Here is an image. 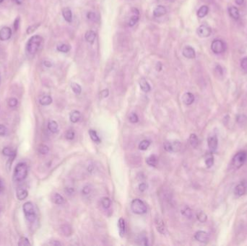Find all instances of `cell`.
<instances>
[{
	"label": "cell",
	"instance_id": "obj_55",
	"mask_svg": "<svg viewBox=\"0 0 247 246\" xmlns=\"http://www.w3.org/2000/svg\"><path fill=\"white\" fill-rule=\"evenodd\" d=\"M65 191H66L67 194H68V195H71V194L74 193V189L72 188H67L65 189Z\"/></svg>",
	"mask_w": 247,
	"mask_h": 246
},
{
	"label": "cell",
	"instance_id": "obj_35",
	"mask_svg": "<svg viewBox=\"0 0 247 246\" xmlns=\"http://www.w3.org/2000/svg\"><path fill=\"white\" fill-rule=\"evenodd\" d=\"M61 230H62V233L64 234L65 236H69V235H72V228H71L70 226H69L68 225H64L61 227Z\"/></svg>",
	"mask_w": 247,
	"mask_h": 246
},
{
	"label": "cell",
	"instance_id": "obj_43",
	"mask_svg": "<svg viewBox=\"0 0 247 246\" xmlns=\"http://www.w3.org/2000/svg\"><path fill=\"white\" fill-rule=\"evenodd\" d=\"M18 245L19 246H25V245H30V243L28 238L25 237H22L20 239L19 243H18Z\"/></svg>",
	"mask_w": 247,
	"mask_h": 246
},
{
	"label": "cell",
	"instance_id": "obj_29",
	"mask_svg": "<svg viewBox=\"0 0 247 246\" xmlns=\"http://www.w3.org/2000/svg\"><path fill=\"white\" fill-rule=\"evenodd\" d=\"M181 214H182L184 217H187V218L191 219V217H193L192 210H191L189 206H183V208L181 209Z\"/></svg>",
	"mask_w": 247,
	"mask_h": 246
},
{
	"label": "cell",
	"instance_id": "obj_36",
	"mask_svg": "<svg viewBox=\"0 0 247 246\" xmlns=\"http://www.w3.org/2000/svg\"><path fill=\"white\" fill-rule=\"evenodd\" d=\"M150 141L149 140H147V139H145V140H142L141 142L139 144V149L140 150L145 151L146 149H148V148L150 147Z\"/></svg>",
	"mask_w": 247,
	"mask_h": 246
},
{
	"label": "cell",
	"instance_id": "obj_33",
	"mask_svg": "<svg viewBox=\"0 0 247 246\" xmlns=\"http://www.w3.org/2000/svg\"><path fill=\"white\" fill-rule=\"evenodd\" d=\"M139 20V12H134V15H133L131 17H130L129 20V22H128V25L129 26H130V27H132V26H134V25L137 24V22H138Z\"/></svg>",
	"mask_w": 247,
	"mask_h": 246
},
{
	"label": "cell",
	"instance_id": "obj_54",
	"mask_svg": "<svg viewBox=\"0 0 247 246\" xmlns=\"http://www.w3.org/2000/svg\"><path fill=\"white\" fill-rule=\"evenodd\" d=\"M147 188H148V186H147L145 183H142L139 185V189H140L141 192H144L145 190H146Z\"/></svg>",
	"mask_w": 247,
	"mask_h": 246
},
{
	"label": "cell",
	"instance_id": "obj_31",
	"mask_svg": "<svg viewBox=\"0 0 247 246\" xmlns=\"http://www.w3.org/2000/svg\"><path fill=\"white\" fill-rule=\"evenodd\" d=\"M189 143H190L191 146L196 148L197 147L198 144H199V140H198L197 136L195 134H191L189 136Z\"/></svg>",
	"mask_w": 247,
	"mask_h": 246
},
{
	"label": "cell",
	"instance_id": "obj_50",
	"mask_svg": "<svg viewBox=\"0 0 247 246\" xmlns=\"http://www.w3.org/2000/svg\"><path fill=\"white\" fill-rule=\"evenodd\" d=\"M109 95V91L108 89H105V90H103L100 93V98H107L108 96Z\"/></svg>",
	"mask_w": 247,
	"mask_h": 246
},
{
	"label": "cell",
	"instance_id": "obj_18",
	"mask_svg": "<svg viewBox=\"0 0 247 246\" xmlns=\"http://www.w3.org/2000/svg\"><path fill=\"white\" fill-rule=\"evenodd\" d=\"M85 38L86 41L90 43V44H93L95 38H96V33L93 30H88L85 35Z\"/></svg>",
	"mask_w": 247,
	"mask_h": 246
},
{
	"label": "cell",
	"instance_id": "obj_26",
	"mask_svg": "<svg viewBox=\"0 0 247 246\" xmlns=\"http://www.w3.org/2000/svg\"><path fill=\"white\" fill-rule=\"evenodd\" d=\"M39 102L42 106H48L52 102V98L49 95H44L40 98Z\"/></svg>",
	"mask_w": 247,
	"mask_h": 246
},
{
	"label": "cell",
	"instance_id": "obj_60",
	"mask_svg": "<svg viewBox=\"0 0 247 246\" xmlns=\"http://www.w3.org/2000/svg\"><path fill=\"white\" fill-rule=\"evenodd\" d=\"M3 190V183L1 180H0V194H1L2 191Z\"/></svg>",
	"mask_w": 247,
	"mask_h": 246
},
{
	"label": "cell",
	"instance_id": "obj_32",
	"mask_svg": "<svg viewBox=\"0 0 247 246\" xmlns=\"http://www.w3.org/2000/svg\"><path fill=\"white\" fill-rule=\"evenodd\" d=\"M2 153L6 156L10 157H15L16 156V152L13 150V149L10 147H5L2 150Z\"/></svg>",
	"mask_w": 247,
	"mask_h": 246
},
{
	"label": "cell",
	"instance_id": "obj_45",
	"mask_svg": "<svg viewBox=\"0 0 247 246\" xmlns=\"http://www.w3.org/2000/svg\"><path fill=\"white\" fill-rule=\"evenodd\" d=\"M205 164L207 167H211L214 164V158L213 156L208 157L207 159L205 160Z\"/></svg>",
	"mask_w": 247,
	"mask_h": 246
},
{
	"label": "cell",
	"instance_id": "obj_24",
	"mask_svg": "<svg viewBox=\"0 0 247 246\" xmlns=\"http://www.w3.org/2000/svg\"><path fill=\"white\" fill-rule=\"evenodd\" d=\"M52 201L54 202L56 204H63L65 202L64 197L62 195H60V194L58 193H55L52 195Z\"/></svg>",
	"mask_w": 247,
	"mask_h": 246
},
{
	"label": "cell",
	"instance_id": "obj_48",
	"mask_svg": "<svg viewBox=\"0 0 247 246\" xmlns=\"http://www.w3.org/2000/svg\"><path fill=\"white\" fill-rule=\"evenodd\" d=\"M138 241H140V243H139L140 245H148V238L145 236L140 237V238L138 239Z\"/></svg>",
	"mask_w": 247,
	"mask_h": 246
},
{
	"label": "cell",
	"instance_id": "obj_51",
	"mask_svg": "<svg viewBox=\"0 0 247 246\" xmlns=\"http://www.w3.org/2000/svg\"><path fill=\"white\" fill-rule=\"evenodd\" d=\"M20 17H16V19L15 20V21H14V29L15 30H17L18 28L20 27Z\"/></svg>",
	"mask_w": 247,
	"mask_h": 246
},
{
	"label": "cell",
	"instance_id": "obj_40",
	"mask_svg": "<svg viewBox=\"0 0 247 246\" xmlns=\"http://www.w3.org/2000/svg\"><path fill=\"white\" fill-rule=\"evenodd\" d=\"M40 25H41L40 23H37V24H34V25H32L29 26V27L27 28V30H26V33L28 35L33 33L34 31H36V30L38 29V28L39 27Z\"/></svg>",
	"mask_w": 247,
	"mask_h": 246
},
{
	"label": "cell",
	"instance_id": "obj_4",
	"mask_svg": "<svg viewBox=\"0 0 247 246\" xmlns=\"http://www.w3.org/2000/svg\"><path fill=\"white\" fill-rule=\"evenodd\" d=\"M247 158V154L245 152H239L233 157L232 160V165L236 169L241 167Z\"/></svg>",
	"mask_w": 247,
	"mask_h": 246
},
{
	"label": "cell",
	"instance_id": "obj_16",
	"mask_svg": "<svg viewBox=\"0 0 247 246\" xmlns=\"http://www.w3.org/2000/svg\"><path fill=\"white\" fill-rule=\"evenodd\" d=\"M195 101V96L191 93H186L183 95V102L186 105H191Z\"/></svg>",
	"mask_w": 247,
	"mask_h": 246
},
{
	"label": "cell",
	"instance_id": "obj_19",
	"mask_svg": "<svg viewBox=\"0 0 247 246\" xmlns=\"http://www.w3.org/2000/svg\"><path fill=\"white\" fill-rule=\"evenodd\" d=\"M81 118V113L80 112L78 111V110H73V111L70 113V116H69V119H70L71 122L74 123H77L80 120Z\"/></svg>",
	"mask_w": 247,
	"mask_h": 246
},
{
	"label": "cell",
	"instance_id": "obj_28",
	"mask_svg": "<svg viewBox=\"0 0 247 246\" xmlns=\"http://www.w3.org/2000/svg\"><path fill=\"white\" fill-rule=\"evenodd\" d=\"M208 12H209V8H208L207 6L206 5L202 6V7L198 10L197 16L199 18H203L207 15Z\"/></svg>",
	"mask_w": 247,
	"mask_h": 246
},
{
	"label": "cell",
	"instance_id": "obj_23",
	"mask_svg": "<svg viewBox=\"0 0 247 246\" xmlns=\"http://www.w3.org/2000/svg\"><path fill=\"white\" fill-rule=\"evenodd\" d=\"M158 158L155 155H151L146 159V163L150 167H156L158 164Z\"/></svg>",
	"mask_w": 247,
	"mask_h": 246
},
{
	"label": "cell",
	"instance_id": "obj_30",
	"mask_svg": "<svg viewBox=\"0 0 247 246\" xmlns=\"http://www.w3.org/2000/svg\"><path fill=\"white\" fill-rule=\"evenodd\" d=\"M89 135H90V136H91V139L94 141V142L97 143V144H99V143L101 141V139H100V137L98 136V135L97 132H95V130H93V129H90V130H89Z\"/></svg>",
	"mask_w": 247,
	"mask_h": 246
},
{
	"label": "cell",
	"instance_id": "obj_44",
	"mask_svg": "<svg viewBox=\"0 0 247 246\" xmlns=\"http://www.w3.org/2000/svg\"><path fill=\"white\" fill-rule=\"evenodd\" d=\"M75 136V132L72 130L67 131L66 134H65V137H66V139H68V140H72V139H74Z\"/></svg>",
	"mask_w": 247,
	"mask_h": 246
},
{
	"label": "cell",
	"instance_id": "obj_34",
	"mask_svg": "<svg viewBox=\"0 0 247 246\" xmlns=\"http://www.w3.org/2000/svg\"><path fill=\"white\" fill-rule=\"evenodd\" d=\"M71 47L68 44H62L60 45H58L57 46V50L60 52L62 53H67L70 51Z\"/></svg>",
	"mask_w": 247,
	"mask_h": 246
},
{
	"label": "cell",
	"instance_id": "obj_42",
	"mask_svg": "<svg viewBox=\"0 0 247 246\" xmlns=\"http://www.w3.org/2000/svg\"><path fill=\"white\" fill-rule=\"evenodd\" d=\"M129 121L132 123V124H136V123H137L139 121V117L135 113H132L130 114L129 117Z\"/></svg>",
	"mask_w": 247,
	"mask_h": 246
},
{
	"label": "cell",
	"instance_id": "obj_21",
	"mask_svg": "<svg viewBox=\"0 0 247 246\" xmlns=\"http://www.w3.org/2000/svg\"><path fill=\"white\" fill-rule=\"evenodd\" d=\"M140 86L141 90H142L143 92H145V93H148L149 91H150L151 90L150 85H149L148 81H147L145 78H142L140 80Z\"/></svg>",
	"mask_w": 247,
	"mask_h": 246
},
{
	"label": "cell",
	"instance_id": "obj_47",
	"mask_svg": "<svg viewBox=\"0 0 247 246\" xmlns=\"http://www.w3.org/2000/svg\"><path fill=\"white\" fill-rule=\"evenodd\" d=\"M17 102H18L17 100L15 98H10V99L8 100V104H9L10 107H12V108L15 107V106L17 105Z\"/></svg>",
	"mask_w": 247,
	"mask_h": 246
},
{
	"label": "cell",
	"instance_id": "obj_20",
	"mask_svg": "<svg viewBox=\"0 0 247 246\" xmlns=\"http://www.w3.org/2000/svg\"><path fill=\"white\" fill-rule=\"evenodd\" d=\"M228 12H229V15L230 17L233 18L234 20H238V18H239L240 14L237 7L231 6V7L228 8Z\"/></svg>",
	"mask_w": 247,
	"mask_h": 246
},
{
	"label": "cell",
	"instance_id": "obj_7",
	"mask_svg": "<svg viewBox=\"0 0 247 246\" xmlns=\"http://www.w3.org/2000/svg\"><path fill=\"white\" fill-rule=\"evenodd\" d=\"M212 30L207 25H202L197 28V33L200 38H207L211 35Z\"/></svg>",
	"mask_w": 247,
	"mask_h": 246
},
{
	"label": "cell",
	"instance_id": "obj_53",
	"mask_svg": "<svg viewBox=\"0 0 247 246\" xmlns=\"http://www.w3.org/2000/svg\"><path fill=\"white\" fill-rule=\"evenodd\" d=\"M7 133V128L4 125H0V136H4Z\"/></svg>",
	"mask_w": 247,
	"mask_h": 246
},
{
	"label": "cell",
	"instance_id": "obj_11",
	"mask_svg": "<svg viewBox=\"0 0 247 246\" xmlns=\"http://www.w3.org/2000/svg\"><path fill=\"white\" fill-rule=\"evenodd\" d=\"M155 225H156V227L157 228V230H158L160 234H165L166 232V225H165L164 222L162 220V219H160L159 217H156V219H155Z\"/></svg>",
	"mask_w": 247,
	"mask_h": 246
},
{
	"label": "cell",
	"instance_id": "obj_12",
	"mask_svg": "<svg viewBox=\"0 0 247 246\" xmlns=\"http://www.w3.org/2000/svg\"><path fill=\"white\" fill-rule=\"evenodd\" d=\"M207 144L210 150L212 152H214L216 151V149L218 148V141L217 137L215 136H210L209 138L207 139Z\"/></svg>",
	"mask_w": 247,
	"mask_h": 246
},
{
	"label": "cell",
	"instance_id": "obj_2",
	"mask_svg": "<svg viewBox=\"0 0 247 246\" xmlns=\"http://www.w3.org/2000/svg\"><path fill=\"white\" fill-rule=\"evenodd\" d=\"M28 167L26 164L20 163L17 164L14 173V179L17 181H22L27 177Z\"/></svg>",
	"mask_w": 247,
	"mask_h": 246
},
{
	"label": "cell",
	"instance_id": "obj_49",
	"mask_svg": "<svg viewBox=\"0 0 247 246\" xmlns=\"http://www.w3.org/2000/svg\"><path fill=\"white\" fill-rule=\"evenodd\" d=\"M87 19L91 20V21H95L96 20V15L93 12H89L87 14Z\"/></svg>",
	"mask_w": 247,
	"mask_h": 246
},
{
	"label": "cell",
	"instance_id": "obj_5",
	"mask_svg": "<svg viewBox=\"0 0 247 246\" xmlns=\"http://www.w3.org/2000/svg\"><path fill=\"white\" fill-rule=\"evenodd\" d=\"M163 147L168 152H178L181 149V144L178 140L166 141L163 144Z\"/></svg>",
	"mask_w": 247,
	"mask_h": 246
},
{
	"label": "cell",
	"instance_id": "obj_59",
	"mask_svg": "<svg viewBox=\"0 0 247 246\" xmlns=\"http://www.w3.org/2000/svg\"><path fill=\"white\" fill-rule=\"evenodd\" d=\"M244 0H236V3L238 5H241L243 3H244Z\"/></svg>",
	"mask_w": 247,
	"mask_h": 246
},
{
	"label": "cell",
	"instance_id": "obj_14",
	"mask_svg": "<svg viewBox=\"0 0 247 246\" xmlns=\"http://www.w3.org/2000/svg\"><path fill=\"white\" fill-rule=\"evenodd\" d=\"M23 212L24 214L26 216V215L28 214H35V209H34V206L31 202H26L24 204L23 207Z\"/></svg>",
	"mask_w": 247,
	"mask_h": 246
},
{
	"label": "cell",
	"instance_id": "obj_61",
	"mask_svg": "<svg viewBox=\"0 0 247 246\" xmlns=\"http://www.w3.org/2000/svg\"><path fill=\"white\" fill-rule=\"evenodd\" d=\"M24 0H15L16 3L17 4V5H21V4L23 2Z\"/></svg>",
	"mask_w": 247,
	"mask_h": 246
},
{
	"label": "cell",
	"instance_id": "obj_3",
	"mask_svg": "<svg viewBox=\"0 0 247 246\" xmlns=\"http://www.w3.org/2000/svg\"><path fill=\"white\" fill-rule=\"evenodd\" d=\"M131 209L132 212L137 214H144L148 211L147 206L142 200L135 198L131 203Z\"/></svg>",
	"mask_w": 247,
	"mask_h": 246
},
{
	"label": "cell",
	"instance_id": "obj_13",
	"mask_svg": "<svg viewBox=\"0 0 247 246\" xmlns=\"http://www.w3.org/2000/svg\"><path fill=\"white\" fill-rule=\"evenodd\" d=\"M246 191V187L244 183H241L236 186L234 189V194L237 197H241L244 195Z\"/></svg>",
	"mask_w": 247,
	"mask_h": 246
},
{
	"label": "cell",
	"instance_id": "obj_10",
	"mask_svg": "<svg viewBox=\"0 0 247 246\" xmlns=\"http://www.w3.org/2000/svg\"><path fill=\"white\" fill-rule=\"evenodd\" d=\"M182 54L183 55V56L189 59H195L196 56V53L195 49L190 46H185L183 49Z\"/></svg>",
	"mask_w": 247,
	"mask_h": 246
},
{
	"label": "cell",
	"instance_id": "obj_39",
	"mask_svg": "<svg viewBox=\"0 0 247 246\" xmlns=\"http://www.w3.org/2000/svg\"><path fill=\"white\" fill-rule=\"evenodd\" d=\"M197 218L202 223L205 222L207 219V216L203 212H199L197 214Z\"/></svg>",
	"mask_w": 247,
	"mask_h": 246
},
{
	"label": "cell",
	"instance_id": "obj_58",
	"mask_svg": "<svg viewBox=\"0 0 247 246\" xmlns=\"http://www.w3.org/2000/svg\"><path fill=\"white\" fill-rule=\"evenodd\" d=\"M51 245H62V243H60V242H58V241H54V242H52V243H51Z\"/></svg>",
	"mask_w": 247,
	"mask_h": 246
},
{
	"label": "cell",
	"instance_id": "obj_22",
	"mask_svg": "<svg viewBox=\"0 0 247 246\" xmlns=\"http://www.w3.org/2000/svg\"><path fill=\"white\" fill-rule=\"evenodd\" d=\"M118 226H119L120 236L122 237H124V235L126 233V225H125V221H124V219L123 218H120L119 219Z\"/></svg>",
	"mask_w": 247,
	"mask_h": 246
},
{
	"label": "cell",
	"instance_id": "obj_1",
	"mask_svg": "<svg viewBox=\"0 0 247 246\" xmlns=\"http://www.w3.org/2000/svg\"><path fill=\"white\" fill-rule=\"evenodd\" d=\"M43 41V38L41 36L36 35V36H32L31 38L28 40L27 43V51L30 54H35L39 49L41 43Z\"/></svg>",
	"mask_w": 247,
	"mask_h": 246
},
{
	"label": "cell",
	"instance_id": "obj_15",
	"mask_svg": "<svg viewBox=\"0 0 247 246\" xmlns=\"http://www.w3.org/2000/svg\"><path fill=\"white\" fill-rule=\"evenodd\" d=\"M167 12L166 8L163 5H159L158 7L155 8V10H153V15L156 17H161V16H163L164 15H166Z\"/></svg>",
	"mask_w": 247,
	"mask_h": 246
},
{
	"label": "cell",
	"instance_id": "obj_9",
	"mask_svg": "<svg viewBox=\"0 0 247 246\" xmlns=\"http://www.w3.org/2000/svg\"><path fill=\"white\" fill-rule=\"evenodd\" d=\"M195 239L200 243H206L209 240V235L205 231H197L195 235Z\"/></svg>",
	"mask_w": 247,
	"mask_h": 246
},
{
	"label": "cell",
	"instance_id": "obj_37",
	"mask_svg": "<svg viewBox=\"0 0 247 246\" xmlns=\"http://www.w3.org/2000/svg\"><path fill=\"white\" fill-rule=\"evenodd\" d=\"M101 205L104 209H107L110 208L111 205V201L109 198L108 197H103L101 199Z\"/></svg>",
	"mask_w": 247,
	"mask_h": 246
},
{
	"label": "cell",
	"instance_id": "obj_38",
	"mask_svg": "<svg viewBox=\"0 0 247 246\" xmlns=\"http://www.w3.org/2000/svg\"><path fill=\"white\" fill-rule=\"evenodd\" d=\"M71 87H72L73 92H74L76 95H79V94L81 93L82 87H81V86L79 85V84L72 83V84H71Z\"/></svg>",
	"mask_w": 247,
	"mask_h": 246
},
{
	"label": "cell",
	"instance_id": "obj_17",
	"mask_svg": "<svg viewBox=\"0 0 247 246\" xmlns=\"http://www.w3.org/2000/svg\"><path fill=\"white\" fill-rule=\"evenodd\" d=\"M62 15L67 22H71L72 21V10L69 9V7H65L62 10Z\"/></svg>",
	"mask_w": 247,
	"mask_h": 246
},
{
	"label": "cell",
	"instance_id": "obj_46",
	"mask_svg": "<svg viewBox=\"0 0 247 246\" xmlns=\"http://www.w3.org/2000/svg\"><path fill=\"white\" fill-rule=\"evenodd\" d=\"M91 191H92V187L89 185L84 186L83 190H82V193H83V194H84V195H88V194H91Z\"/></svg>",
	"mask_w": 247,
	"mask_h": 246
},
{
	"label": "cell",
	"instance_id": "obj_8",
	"mask_svg": "<svg viewBox=\"0 0 247 246\" xmlns=\"http://www.w3.org/2000/svg\"><path fill=\"white\" fill-rule=\"evenodd\" d=\"M12 36V30L9 27H4L0 30V40L5 41L9 40Z\"/></svg>",
	"mask_w": 247,
	"mask_h": 246
},
{
	"label": "cell",
	"instance_id": "obj_25",
	"mask_svg": "<svg viewBox=\"0 0 247 246\" xmlns=\"http://www.w3.org/2000/svg\"><path fill=\"white\" fill-rule=\"evenodd\" d=\"M48 129L51 132L57 133L59 131V125L55 121H49L48 123Z\"/></svg>",
	"mask_w": 247,
	"mask_h": 246
},
{
	"label": "cell",
	"instance_id": "obj_6",
	"mask_svg": "<svg viewBox=\"0 0 247 246\" xmlns=\"http://www.w3.org/2000/svg\"><path fill=\"white\" fill-rule=\"evenodd\" d=\"M211 49L215 54H220L226 50V45L221 40H214L211 44Z\"/></svg>",
	"mask_w": 247,
	"mask_h": 246
},
{
	"label": "cell",
	"instance_id": "obj_62",
	"mask_svg": "<svg viewBox=\"0 0 247 246\" xmlns=\"http://www.w3.org/2000/svg\"><path fill=\"white\" fill-rule=\"evenodd\" d=\"M3 1H4V0H0V3H2V2Z\"/></svg>",
	"mask_w": 247,
	"mask_h": 246
},
{
	"label": "cell",
	"instance_id": "obj_27",
	"mask_svg": "<svg viewBox=\"0 0 247 246\" xmlns=\"http://www.w3.org/2000/svg\"><path fill=\"white\" fill-rule=\"evenodd\" d=\"M28 195V193L27 190L24 188H18L17 190V198L19 200H24L27 198Z\"/></svg>",
	"mask_w": 247,
	"mask_h": 246
},
{
	"label": "cell",
	"instance_id": "obj_57",
	"mask_svg": "<svg viewBox=\"0 0 247 246\" xmlns=\"http://www.w3.org/2000/svg\"><path fill=\"white\" fill-rule=\"evenodd\" d=\"M44 64L46 67H52V62H50V61H45L44 62Z\"/></svg>",
	"mask_w": 247,
	"mask_h": 246
},
{
	"label": "cell",
	"instance_id": "obj_52",
	"mask_svg": "<svg viewBox=\"0 0 247 246\" xmlns=\"http://www.w3.org/2000/svg\"><path fill=\"white\" fill-rule=\"evenodd\" d=\"M241 67L244 70H247V56L244 57L241 62Z\"/></svg>",
	"mask_w": 247,
	"mask_h": 246
},
{
	"label": "cell",
	"instance_id": "obj_41",
	"mask_svg": "<svg viewBox=\"0 0 247 246\" xmlns=\"http://www.w3.org/2000/svg\"><path fill=\"white\" fill-rule=\"evenodd\" d=\"M38 152L41 154V155H46L48 154V152H49V148H48V146L45 144H41L40 145L39 148H38Z\"/></svg>",
	"mask_w": 247,
	"mask_h": 246
},
{
	"label": "cell",
	"instance_id": "obj_56",
	"mask_svg": "<svg viewBox=\"0 0 247 246\" xmlns=\"http://www.w3.org/2000/svg\"><path fill=\"white\" fill-rule=\"evenodd\" d=\"M156 69H157V71H160L161 69H162V63H161L160 62L157 63Z\"/></svg>",
	"mask_w": 247,
	"mask_h": 246
}]
</instances>
